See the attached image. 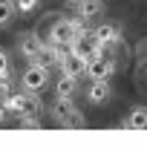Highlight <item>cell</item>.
<instances>
[{
  "label": "cell",
  "mask_w": 147,
  "mask_h": 153,
  "mask_svg": "<svg viewBox=\"0 0 147 153\" xmlns=\"http://www.w3.org/2000/svg\"><path fill=\"white\" fill-rule=\"evenodd\" d=\"M110 95H112L110 78H101V81H92V84H89V90H86V98H89L92 104H104V101H110Z\"/></svg>",
  "instance_id": "8992f818"
},
{
  "label": "cell",
  "mask_w": 147,
  "mask_h": 153,
  "mask_svg": "<svg viewBox=\"0 0 147 153\" xmlns=\"http://www.w3.org/2000/svg\"><path fill=\"white\" fill-rule=\"evenodd\" d=\"M66 3H69V6H78V3H81V0H66Z\"/></svg>",
  "instance_id": "ac0fdd59"
},
{
  "label": "cell",
  "mask_w": 147,
  "mask_h": 153,
  "mask_svg": "<svg viewBox=\"0 0 147 153\" xmlns=\"http://www.w3.org/2000/svg\"><path fill=\"white\" fill-rule=\"evenodd\" d=\"M9 95H12V84H9V78H0V101L6 104Z\"/></svg>",
  "instance_id": "e0dca14e"
},
{
  "label": "cell",
  "mask_w": 147,
  "mask_h": 153,
  "mask_svg": "<svg viewBox=\"0 0 147 153\" xmlns=\"http://www.w3.org/2000/svg\"><path fill=\"white\" fill-rule=\"evenodd\" d=\"M0 78H12V58L6 49H0Z\"/></svg>",
  "instance_id": "5bb4252c"
},
{
  "label": "cell",
  "mask_w": 147,
  "mask_h": 153,
  "mask_svg": "<svg viewBox=\"0 0 147 153\" xmlns=\"http://www.w3.org/2000/svg\"><path fill=\"white\" fill-rule=\"evenodd\" d=\"M20 55H23L26 61H35V55L43 49V38L38 32H26V35H20Z\"/></svg>",
  "instance_id": "277c9868"
},
{
  "label": "cell",
  "mask_w": 147,
  "mask_h": 153,
  "mask_svg": "<svg viewBox=\"0 0 147 153\" xmlns=\"http://www.w3.org/2000/svg\"><path fill=\"white\" fill-rule=\"evenodd\" d=\"M127 130H147V107H136L124 121Z\"/></svg>",
  "instance_id": "30bf717a"
},
{
  "label": "cell",
  "mask_w": 147,
  "mask_h": 153,
  "mask_svg": "<svg viewBox=\"0 0 147 153\" xmlns=\"http://www.w3.org/2000/svg\"><path fill=\"white\" fill-rule=\"evenodd\" d=\"M15 12H17L15 0H0V26H9V23H12Z\"/></svg>",
  "instance_id": "4fadbf2b"
},
{
  "label": "cell",
  "mask_w": 147,
  "mask_h": 153,
  "mask_svg": "<svg viewBox=\"0 0 147 153\" xmlns=\"http://www.w3.org/2000/svg\"><path fill=\"white\" fill-rule=\"evenodd\" d=\"M61 124H64L66 130H84V127H86V119H84V113H81V110L75 107V110L69 113V116H66L64 121H61Z\"/></svg>",
  "instance_id": "7c38bea8"
},
{
  "label": "cell",
  "mask_w": 147,
  "mask_h": 153,
  "mask_svg": "<svg viewBox=\"0 0 147 153\" xmlns=\"http://www.w3.org/2000/svg\"><path fill=\"white\" fill-rule=\"evenodd\" d=\"M112 72H115V58H110V55H95V58L86 61V75H89V81L110 78Z\"/></svg>",
  "instance_id": "3957f363"
},
{
  "label": "cell",
  "mask_w": 147,
  "mask_h": 153,
  "mask_svg": "<svg viewBox=\"0 0 147 153\" xmlns=\"http://www.w3.org/2000/svg\"><path fill=\"white\" fill-rule=\"evenodd\" d=\"M75 9H78V15L84 17V20H92L95 15H101V0H81Z\"/></svg>",
  "instance_id": "8fae6325"
},
{
  "label": "cell",
  "mask_w": 147,
  "mask_h": 153,
  "mask_svg": "<svg viewBox=\"0 0 147 153\" xmlns=\"http://www.w3.org/2000/svg\"><path fill=\"white\" fill-rule=\"evenodd\" d=\"M75 110V104H72V98H55V104L49 107V116L55 121H64L69 116V113Z\"/></svg>",
  "instance_id": "9c48e42d"
},
{
  "label": "cell",
  "mask_w": 147,
  "mask_h": 153,
  "mask_svg": "<svg viewBox=\"0 0 147 153\" xmlns=\"http://www.w3.org/2000/svg\"><path fill=\"white\" fill-rule=\"evenodd\" d=\"M75 90H78V78L72 75H61L55 81V98H72Z\"/></svg>",
  "instance_id": "ba28073f"
},
{
  "label": "cell",
  "mask_w": 147,
  "mask_h": 153,
  "mask_svg": "<svg viewBox=\"0 0 147 153\" xmlns=\"http://www.w3.org/2000/svg\"><path fill=\"white\" fill-rule=\"evenodd\" d=\"M20 130H41V119L38 116H23L20 119Z\"/></svg>",
  "instance_id": "9a60e30c"
},
{
  "label": "cell",
  "mask_w": 147,
  "mask_h": 153,
  "mask_svg": "<svg viewBox=\"0 0 147 153\" xmlns=\"http://www.w3.org/2000/svg\"><path fill=\"white\" fill-rule=\"evenodd\" d=\"M61 72H64V75H72V78L86 75V58H81V55H75V52H69L66 58L61 61Z\"/></svg>",
  "instance_id": "5b68a950"
},
{
  "label": "cell",
  "mask_w": 147,
  "mask_h": 153,
  "mask_svg": "<svg viewBox=\"0 0 147 153\" xmlns=\"http://www.w3.org/2000/svg\"><path fill=\"white\" fill-rule=\"evenodd\" d=\"M20 84H23L26 93H41L43 87L49 84V69L41 67V64H29L23 72V78H20Z\"/></svg>",
  "instance_id": "7a4b0ae2"
},
{
  "label": "cell",
  "mask_w": 147,
  "mask_h": 153,
  "mask_svg": "<svg viewBox=\"0 0 147 153\" xmlns=\"http://www.w3.org/2000/svg\"><path fill=\"white\" fill-rule=\"evenodd\" d=\"M38 3H41V0H15L17 12H23V15H29V12H35V9H38Z\"/></svg>",
  "instance_id": "2e32d148"
},
{
  "label": "cell",
  "mask_w": 147,
  "mask_h": 153,
  "mask_svg": "<svg viewBox=\"0 0 147 153\" xmlns=\"http://www.w3.org/2000/svg\"><path fill=\"white\" fill-rule=\"evenodd\" d=\"M78 35V26H75V17H61L49 26V43L55 46H69Z\"/></svg>",
  "instance_id": "6da1fadb"
},
{
  "label": "cell",
  "mask_w": 147,
  "mask_h": 153,
  "mask_svg": "<svg viewBox=\"0 0 147 153\" xmlns=\"http://www.w3.org/2000/svg\"><path fill=\"white\" fill-rule=\"evenodd\" d=\"M92 32H95V38H98V43H101V46H107V43H118V41H121V32H118V26H115V23H101V26H95Z\"/></svg>",
  "instance_id": "52a82bcc"
}]
</instances>
